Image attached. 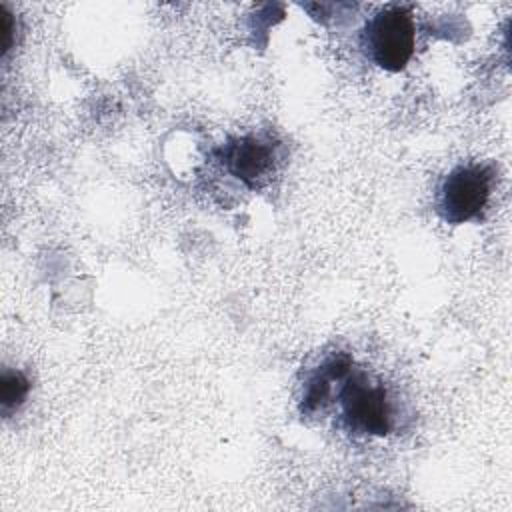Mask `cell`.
Returning a JSON list of instances; mask_svg holds the SVG:
<instances>
[{"mask_svg":"<svg viewBox=\"0 0 512 512\" xmlns=\"http://www.w3.org/2000/svg\"><path fill=\"white\" fill-rule=\"evenodd\" d=\"M494 186V168L468 162L452 168L436 192V212L448 224L480 220L488 208Z\"/></svg>","mask_w":512,"mask_h":512,"instance_id":"1","label":"cell"},{"mask_svg":"<svg viewBox=\"0 0 512 512\" xmlns=\"http://www.w3.org/2000/svg\"><path fill=\"white\" fill-rule=\"evenodd\" d=\"M342 382L340 406L346 428L362 436H388L394 426V408L386 386L364 370H350Z\"/></svg>","mask_w":512,"mask_h":512,"instance_id":"2","label":"cell"},{"mask_svg":"<svg viewBox=\"0 0 512 512\" xmlns=\"http://www.w3.org/2000/svg\"><path fill=\"white\" fill-rule=\"evenodd\" d=\"M414 40L412 10L402 4H390L378 10L362 34V46L368 58L388 72L406 68L414 54Z\"/></svg>","mask_w":512,"mask_h":512,"instance_id":"3","label":"cell"},{"mask_svg":"<svg viewBox=\"0 0 512 512\" xmlns=\"http://www.w3.org/2000/svg\"><path fill=\"white\" fill-rule=\"evenodd\" d=\"M226 170L250 190L264 188L278 166V146L264 136L246 134L230 140L220 150Z\"/></svg>","mask_w":512,"mask_h":512,"instance_id":"4","label":"cell"},{"mask_svg":"<svg viewBox=\"0 0 512 512\" xmlns=\"http://www.w3.org/2000/svg\"><path fill=\"white\" fill-rule=\"evenodd\" d=\"M350 370H352L350 356H346V354L330 356L320 366V370L314 376H310V380L306 382V390L302 396V412L314 414V412L322 410L332 394V384L342 382Z\"/></svg>","mask_w":512,"mask_h":512,"instance_id":"5","label":"cell"},{"mask_svg":"<svg viewBox=\"0 0 512 512\" xmlns=\"http://www.w3.org/2000/svg\"><path fill=\"white\" fill-rule=\"evenodd\" d=\"M30 392V380L20 370L4 368L0 376V406L2 414L10 416L14 410H18Z\"/></svg>","mask_w":512,"mask_h":512,"instance_id":"6","label":"cell"},{"mask_svg":"<svg viewBox=\"0 0 512 512\" xmlns=\"http://www.w3.org/2000/svg\"><path fill=\"white\" fill-rule=\"evenodd\" d=\"M12 36H14L12 14L8 12V8H2V54H6L12 48Z\"/></svg>","mask_w":512,"mask_h":512,"instance_id":"7","label":"cell"}]
</instances>
